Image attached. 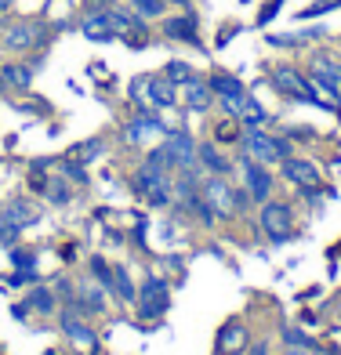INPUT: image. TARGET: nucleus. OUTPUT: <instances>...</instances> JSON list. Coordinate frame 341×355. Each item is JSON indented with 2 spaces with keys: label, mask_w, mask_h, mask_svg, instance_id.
Instances as JSON below:
<instances>
[{
  "label": "nucleus",
  "mask_w": 341,
  "mask_h": 355,
  "mask_svg": "<svg viewBox=\"0 0 341 355\" xmlns=\"http://www.w3.org/2000/svg\"><path fill=\"white\" fill-rule=\"evenodd\" d=\"M102 149H106V145H102L99 138H91V141H80V145H73V149H69V159H76V164L84 159V164H88V159H94V156H99Z\"/></svg>",
  "instance_id": "26"
},
{
  "label": "nucleus",
  "mask_w": 341,
  "mask_h": 355,
  "mask_svg": "<svg viewBox=\"0 0 341 355\" xmlns=\"http://www.w3.org/2000/svg\"><path fill=\"white\" fill-rule=\"evenodd\" d=\"M76 309L99 315V312H106V301H102V294L91 283H84V286H76Z\"/></svg>",
  "instance_id": "23"
},
{
  "label": "nucleus",
  "mask_w": 341,
  "mask_h": 355,
  "mask_svg": "<svg viewBox=\"0 0 341 355\" xmlns=\"http://www.w3.org/2000/svg\"><path fill=\"white\" fill-rule=\"evenodd\" d=\"M44 40H47L44 22H15L4 33V44L11 47V51H33V47H40Z\"/></svg>",
  "instance_id": "6"
},
{
  "label": "nucleus",
  "mask_w": 341,
  "mask_h": 355,
  "mask_svg": "<svg viewBox=\"0 0 341 355\" xmlns=\"http://www.w3.org/2000/svg\"><path fill=\"white\" fill-rule=\"evenodd\" d=\"M287 355H308V352H305V348H290Z\"/></svg>",
  "instance_id": "40"
},
{
  "label": "nucleus",
  "mask_w": 341,
  "mask_h": 355,
  "mask_svg": "<svg viewBox=\"0 0 341 355\" xmlns=\"http://www.w3.org/2000/svg\"><path fill=\"white\" fill-rule=\"evenodd\" d=\"M276 76V87H280L287 98H294V102H308V105H316V109H334L331 102H323L319 94H316V84L313 80H305L298 69H290V66H280L272 73Z\"/></svg>",
  "instance_id": "3"
},
{
  "label": "nucleus",
  "mask_w": 341,
  "mask_h": 355,
  "mask_svg": "<svg viewBox=\"0 0 341 355\" xmlns=\"http://www.w3.org/2000/svg\"><path fill=\"white\" fill-rule=\"evenodd\" d=\"M215 138H218V145H236V141H243V131H240L236 116H233V120H222V123L215 127Z\"/></svg>",
  "instance_id": "25"
},
{
  "label": "nucleus",
  "mask_w": 341,
  "mask_h": 355,
  "mask_svg": "<svg viewBox=\"0 0 341 355\" xmlns=\"http://www.w3.org/2000/svg\"><path fill=\"white\" fill-rule=\"evenodd\" d=\"M338 315H341V294H338Z\"/></svg>",
  "instance_id": "42"
},
{
  "label": "nucleus",
  "mask_w": 341,
  "mask_h": 355,
  "mask_svg": "<svg viewBox=\"0 0 341 355\" xmlns=\"http://www.w3.org/2000/svg\"><path fill=\"white\" fill-rule=\"evenodd\" d=\"M11 261H15V268L33 272V268H37V254H29V250H11Z\"/></svg>",
  "instance_id": "32"
},
{
  "label": "nucleus",
  "mask_w": 341,
  "mask_h": 355,
  "mask_svg": "<svg viewBox=\"0 0 341 355\" xmlns=\"http://www.w3.org/2000/svg\"><path fill=\"white\" fill-rule=\"evenodd\" d=\"M283 8V0H269V4L262 8V15H258V26H269L272 19H276V11Z\"/></svg>",
  "instance_id": "34"
},
{
  "label": "nucleus",
  "mask_w": 341,
  "mask_h": 355,
  "mask_svg": "<svg viewBox=\"0 0 341 355\" xmlns=\"http://www.w3.org/2000/svg\"><path fill=\"white\" fill-rule=\"evenodd\" d=\"M131 8L135 15H142V19H160L167 8V0H131Z\"/></svg>",
  "instance_id": "28"
},
{
  "label": "nucleus",
  "mask_w": 341,
  "mask_h": 355,
  "mask_svg": "<svg viewBox=\"0 0 341 355\" xmlns=\"http://www.w3.org/2000/svg\"><path fill=\"white\" fill-rule=\"evenodd\" d=\"M113 8V0H84V15H102Z\"/></svg>",
  "instance_id": "35"
},
{
  "label": "nucleus",
  "mask_w": 341,
  "mask_h": 355,
  "mask_svg": "<svg viewBox=\"0 0 341 355\" xmlns=\"http://www.w3.org/2000/svg\"><path fill=\"white\" fill-rule=\"evenodd\" d=\"M243 182H247V192H251V200H269V192H272V178L265 171V164H258V159H243Z\"/></svg>",
  "instance_id": "12"
},
{
  "label": "nucleus",
  "mask_w": 341,
  "mask_h": 355,
  "mask_svg": "<svg viewBox=\"0 0 341 355\" xmlns=\"http://www.w3.org/2000/svg\"><path fill=\"white\" fill-rule=\"evenodd\" d=\"M0 91H4V76H0Z\"/></svg>",
  "instance_id": "43"
},
{
  "label": "nucleus",
  "mask_w": 341,
  "mask_h": 355,
  "mask_svg": "<svg viewBox=\"0 0 341 355\" xmlns=\"http://www.w3.org/2000/svg\"><path fill=\"white\" fill-rule=\"evenodd\" d=\"M280 167H283V178H287L290 185H298V189H316V185H319V167L313 164V159L287 156Z\"/></svg>",
  "instance_id": "10"
},
{
  "label": "nucleus",
  "mask_w": 341,
  "mask_h": 355,
  "mask_svg": "<svg viewBox=\"0 0 341 355\" xmlns=\"http://www.w3.org/2000/svg\"><path fill=\"white\" fill-rule=\"evenodd\" d=\"M313 84L327 94V98H341V62L334 55H313Z\"/></svg>",
  "instance_id": "5"
},
{
  "label": "nucleus",
  "mask_w": 341,
  "mask_h": 355,
  "mask_svg": "<svg viewBox=\"0 0 341 355\" xmlns=\"http://www.w3.org/2000/svg\"><path fill=\"white\" fill-rule=\"evenodd\" d=\"M203 196H207V203H210V211H215V214H222V218L236 214V196H233L229 182H225V174L210 178V182L203 185Z\"/></svg>",
  "instance_id": "8"
},
{
  "label": "nucleus",
  "mask_w": 341,
  "mask_h": 355,
  "mask_svg": "<svg viewBox=\"0 0 341 355\" xmlns=\"http://www.w3.org/2000/svg\"><path fill=\"white\" fill-rule=\"evenodd\" d=\"M145 94H149V98L156 102V105H164V109H171L174 102H178V91H174V84L164 76H145Z\"/></svg>",
  "instance_id": "16"
},
{
  "label": "nucleus",
  "mask_w": 341,
  "mask_h": 355,
  "mask_svg": "<svg viewBox=\"0 0 341 355\" xmlns=\"http://www.w3.org/2000/svg\"><path fill=\"white\" fill-rule=\"evenodd\" d=\"M164 76H167L171 84L178 87V84H189V80H192V69L185 66V62H167V69H164Z\"/></svg>",
  "instance_id": "30"
},
{
  "label": "nucleus",
  "mask_w": 341,
  "mask_h": 355,
  "mask_svg": "<svg viewBox=\"0 0 341 355\" xmlns=\"http://www.w3.org/2000/svg\"><path fill=\"white\" fill-rule=\"evenodd\" d=\"M26 312H40V315H47V312H55V294L47 286H33L26 294V304H22Z\"/></svg>",
  "instance_id": "20"
},
{
  "label": "nucleus",
  "mask_w": 341,
  "mask_h": 355,
  "mask_svg": "<svg viewBox=\"0 0 341 355\" xmlns=\"http://www.w3.org/2000/svg\"><path fill=\"white\" fill-rule=\"evenodd\" d=\"M174 4H192V0H174Z\"/></svg>",
  "instance_id": "41"
},
{
  "label": "nucleus",
  "mask_w": 341,
  "mask_h": 355,
  "mask_svg": "<svg viewBox=\"0 0 341 355\" xmlns=\"http://www.w3.org/2000/svg\"><path fill=\"white\" fill-rule=\"evenodd\" d=\"M236 33H240V26H225L222 33H218V47H225V44H229V40H233Z\"/></svg>",
  "instance_id": "37"
},
{
  "label": "nucleus",
  "mask_w": 341,
  "mask_h": 355,
  "mask_svg": "<svg viewBox=\"0 0 341 355\" xmlns=\"http://www.w3.org/2000/svg\"><path fill=\"white\" fill-rule=\"evenodd\" d=\"M124 135H127V141H131V145H142V141H149V138H167V135H164V127H160L145 109L138 112L131 123H127V131H124Z\"/></svg>",
  "instance_id": "14"
},
{
  "label": "nucleus",
  "mask_w": 341,
  "mask_h": 355,
  "mask_svg": "<svg viewBox=\"0 0 341 355\" xmlns=\"http://www.w3.org/2000/svg\"><path fill=\"white\" fill-rule=\"evenodd\" d=\"M243 348H247V327H243L240 319H233L229 327L218 334V352H222V355H236V352H243Z\"/></svg>",
  "instance_id": "15"
},
{
  "label": "nucleus",
  "mask_w": 341,
  "mask_h": 355,
  "mask_svg": "<svg viewBox=\"0 0 341 355\" xmlns=\"http://www.w3.org/2000/svg\"><path fill=\"white\" fill-rule=\"evenodd\" d=\"M58 322H62V330H66V337H69V341L84 345V348H94V345H99V334H94V330L88 327V322L76 315V309H62Z\"/></svg>",
  "instance_id": "13"
},
{
  "label": "nucleus",
  "mask_w": 341,
  "mask_h": 355,
  "mask_svg": "<svg viewBox=\"0 0 341 355\" xmlns=\"http://www.w3.org/2000/svg\"><path fill=\"white\" fill-rule=\"evenodd\" d=\"M11 4H15V0H0V11H8Z\"/></svg>",
  "instance_id": "39"
},
{
  "label": "nucleus",
  "mask_w": 341,
  "mask_h": 355,
  "mask_svg": "<svg viewBox=\"0 0 341 355\" xmlns=\"http://www.w3.org/2000/svg\"><path fill=\"white\" fill-rule=\"evenodd\" d=\"M164 149L171 153V159H174V167H178V171H192V164H197V141H192L185 131L167 135Z\"/></svg>",
  "instance_id": "11"
},
{
  "label": "nucleus",
  "mask_w": 341,
  "mask_h": 355,
  "mask_svg": "<svg viewBox=\"0 0 341 355\" xmlns=\"http://www.w3.org/2000/svg\"><path fill=\"white\" fill-rule=\"evenodd\" d=\"M283 341H287L290 348H308V341H305L301 330H283Z\"/></svg>",
  "instance_id": "36"
},
{
  "label": "nucleus",
  "mask_w": 341,
  "mask_h": 355,
  "mask_svg": "<svg viewBox=\"0 0 341 355\" xmlns=\"http://www.w3.org/2000/svg\"><path fill=\"white\" fill-rule=\"evenodd\" d=\"M135 304H138L142 319H160L171 309V286H167V279H145L142 290L135 294Z\"/></svg>",
  "instance_id": "4"
},
{
  "label": "nucleus",
  "mask_w": 341,
  "mask_h": 355,
  "mask_svg": "<svg viewBox=\"0 0 341 355\" xmlns=\"http://www.w3.org/2000/svg\"><path fill=\"white\" fill-rule=\"evenodd\" d=\"M182 87H185V102H189V109H197V112L210 109V102H215V91H210L207 80H197V76H192L189 84H182Z\"/></svg>",
  "instance_id": "18"
},
{
  "label": "nucleus",
  "mask_w": 341,
  "mask_h": 355,
  "mask_svg": "<svg viewBox=\"0 0 341 355\" xmlns=\"http://www.w3.org/2000/svg\"><path fill=\"white\" fill-rule=\"evenodd\" d=\"M251 355H265V345L258 341V348H251Z\"/></svg>",
  "instance_id": "38"
},
{
  "label": "nucleus",
  "mask_w": 341,
  "mask_h": 355,
  "mask_svg": "<svg viewBox=\"0 0 341 355\" xmlns=\"http://www.w3.org/2000/svg\"><path fill=\"white\" fill-rule=\"evenodd\" d=\"M80 29H84L88 40H99V44H106V40L117 37V33H113V26H109V15H106V11H102V15H88Z\"/></svg>",
  "instance_id": "19"
},
{
  "label": "nucleus",
  "mask_w": 341,
  "mask_h": 355,
  "mask_svg": "<svg viewBox=\"0 0 341 355\" xmlns=\"http://www.w3.org/2000/svg\"><path fill=\"white\" fill-rule=\"evenodd\" d=\"M323 33V29L316 26V29H305V33H287V37H272V44L276 47H301V44H308V40H316Z\"/></svg>",
  "instance_id": "27"
},
{
  "label": "nucleus",
  "mask_w": 341,
  "mask_h": 355,
  "mask_svg": "<svg viewBox=\"0 0 341 355\" xmlns=\"http://www.w3.org/2000/svg\"><path fill=\"white\" fill-rule=\"evenodd\" d=\"M135 189H138V196H145L153 207H164V203H171L174 200V189H171V178H167V171L164 167H156V164H145L138 167V174H135Z\"/></svg>",
  "instance_id": "2"
},
{
  "label": "nucleus",
  "mask_w": 341,
  "mask_h": 355,
  "mask_svg": "<svg viewBox=\"0 0 341 355\" xmlns=\"http://www.w3.org/2000/svg\"><path fill=\"white\" fill-rule=\"evenodd\" d=\"M243 4H251V0H243Z\"/></svg>",
  "instance_id": "44"
},
{
  "label": "nucleus",
  "mask_w": 341,
  "mask_h": 355,
  "mask_svg": "<svg viewBox=\"0 0 341 355\" xmlns=\"http://www.w3.org/2000/svg\"><path fill=\"white\" fill-rule=\"evenodd\" d=\"M47 200H51V203H69V189L62 182H51V185H47Z\"/></svg>",
  "instance_id": "33"
},
{
  "label": "nucleus",
  "mask_w": 341,
  "mask_h": 355,
  "mask_svg": "<svg viewBox=\"0 0 341 355\" xmlns=\"http://www.w3.org/2000/svg\"><path fill=\"white\" fill-rule=\"evenodd\" d=\"M164 37L178 40V44H189V47H203L200 40V19L197 15H174V19L164 22Z\"/></svg>",
  "instance_id": "9"
},
{
  "label": "nucleus",
  "mask_w": 341,
  "mask_h": 355,
  "mask_svg": "<svg viewBox=\"0 0 341 355\" xmlns=\"http://www.w3.org/2000/svg\"><path fill=\"white\" fill-rule=\"evenodd\" d=\"M0 76H4V87H19V91H26L29 80H33V73H29L26 66H15V62L0 69Z\"/></svg>",
  "instance_id": "24"
},
{
  "label": "nucleus",
  "mask_w": 341,
  "mask_h": 355,
  "mask_svg": "<svg viewBox=\"0 0 341 355\" xmlns=\"http://www.w3.org/2000/svg\"><path fill=\"white\" fill-rule=\"evenodd\" d=\"M113 290H117L124 301H135V286H131V279H127V272L120 265H113Z\"/></svg>",
  "instance_id": "29"
},
{
  "label": "nucleus",
  "mask_w": 341,
  "mask_h": 355,
  "mask_svg": "<svg viewBox=\"0 0 341 355\" xmlns=\"http://www.w3.org/2000/svg\"><path fill=\"white\" fill-rule=\"evenodd\" d=\"M197 159H200V164L210 171V174H229V159H225L218 149H215V145H197Z\"/></svg>",
  "instance_id": "22"
},
{
  "label": "nucleus",
  "mask_w": 341,
  "mask_h": 355,
  "mask_svg": "<svg viewBox=\"0 0 341 355\" xmlns=\"http://www.w3.org/2000/svg\"><path fill=\"white\" fill-rule=\"evenodd\" d=\"M262 229H265V236L272 239V243L290 239V211H287V203H265L262 207Z\"/></svg>",
  "instance_id": "7"
},
{
  "label": "nucleus",
  "mask_w": 341,
  "mask_h": 355,
  "mask_svg": "<svg viewBox=\"0 0 341 355\" xmlns=\"http://www.w3.org/2000/svg\"><path fill=\"white\" fill-rule=\"evenodd\" d=\"M26 221H37V211L26 200H11L0 207V225H19V229H26Z\"/></svg>",
  "instance_id": "17"
},
{
  "label": "nucleus",
  "mask_w": 341,
  "mask_h": 355,
  "mask_svg": "<svg viewBox=\"0 0 341 355\" xmlns=\"http://www.w3.org/2000/svg\"><path fill=\"white\" fill-rule=\"evenodd\" d=\"M243 149H247V156L258 159V164H283L290 156V141L265 135L262 127H247V131H243Z\"/></svg>",
  "instance_id": "1"
},
{
  "label": "nucleus",
  "mask_w": 341,
  "mask_h": 355,
  "mask_svg": "<svg viewBox=\"0 0 341 355\" xmlns=\"http://www.w3.org/2000/svg\"><path fill=\"white\" fill-rule=\"evenodd\" d=\"M207 84H210V91H215V98H229V94H243V84H240V80L233 76V73H210V80H207Z\"/></svg>",
  "instance_id": "21"
},
{
  "label": "nucleus",
  "mask_w": 341,
  "mask_h": 355,
  "mask_svg": "<svg viewBox=\"0 0 341 355\" xmlns=\"http://www.w3.org/2000/svg\"><path fill=\"white\" fill-rule=\"evenodd\" d=\"M58 171H62V174H66V178H73V182H76V185H88V171H84V167H80V164H76V159H62V164H58Z\"/></svg>",
  "instance_id": "31"
}]
</instances>
